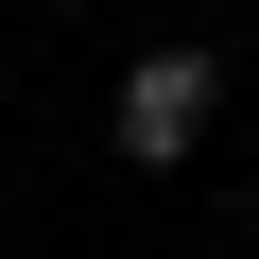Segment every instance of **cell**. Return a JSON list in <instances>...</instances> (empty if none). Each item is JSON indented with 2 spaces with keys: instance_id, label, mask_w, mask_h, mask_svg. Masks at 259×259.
<instances>
[{
  "instance_id": "1",
  "label": "cell",
  "mask_w": 259,
  "mask_h": 259,
  "mask_svg": "<svg viewBox=\"0 0 259 259\" xmlns=\"http://www.w3.org/2000/svg\"><path fill=\"white\" fill-rule=\"evenodd\" d=\"M207 104H225V52H139L121 69V173H190V139H207Z\"/></svg>"
}]
</instances>
